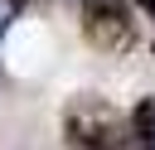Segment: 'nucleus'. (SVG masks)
Masks as SVG:
<instances>
[{
  "mask_svg": "<svg viewBox=\"0 0 155 150\" xmlns=\"http://www.w3.org/2000/svg\"><path fill=\"white\" fill-rule=\"evenodd\" d=\"M131 131L121 126V116L102 102V97H78L63 111V140L68 150H121Z\"/></svg>",
  "mask_w": 155,
  "mask_h": 150,
  "instance_id": "1",
  "label": "nucleus"
},
{
  "mask_svg": "<svg viewBox=\"0 0 155 150\" xmlns=\"http://www.w3.org/2000/svg\"><path fill=\"white\" fill-rule=\"evenodd\" d=\"M82 34H87L92 48L116 53L136 39V19L121 0H82Z\"/></svg>",
  "mask_w": 155,
  "mask_h": 150,
  "instance_id": "2",
  "label": "nucleus"
},
{
  "mask_svg": "<svg viewBox=\"0 0 155 150\" xmlns=\"http://www.w3.org/2000/svg\"><path fill=\"white\" fill-rule=\"evenodd\" d=\"M126 131H131V140H136L140 150H155V97H140V102L131 106Z\"/></svg>",
  "mask_w": 155,
  "mask_h": 150,
  "instance_id": "3",
  "label": "nucleus"
},
{
  "mask_svg": "<svg viewBox=\"0 0 155 150\" xmlns=\"http://www.w3.org/2000/svg\"><path fill=\"white\" fill-rule=\"evenodd\" d=\"M19 5H24V0H0V39H5V29L19 19Z\"/></svg>",
  "mask_w": 155,
  "mask_h": 150,
  "instance_id": "4",
  "label": "nucleus"
},
{
  "mask_svg": "<svg viewBox=\"0 0 155 150\" xmlns=\"http://www.w3.org/2000/svg\"><path fill=\"white\" fill-rule=\"evenodd\" d=\"M140 5H145V15H155V0H140Z\"/></svg>",
  "mask_w": 155,
  "mask_h": 150,
  "instance_id": "5",
  "label": "nucleus"
}]
</instances>
